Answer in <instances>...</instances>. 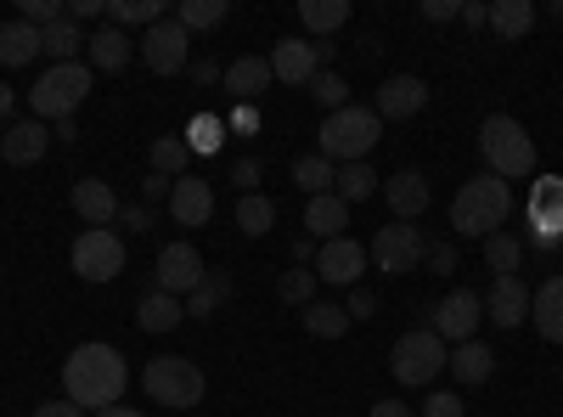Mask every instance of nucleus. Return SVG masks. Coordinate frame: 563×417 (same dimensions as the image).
<instances>
[{"mask_svg":"<svg viewBox=\"0 0 563 417\" xmlns=\"http://www.w3.org/2000/svg\"><path fill=\"white\" fill-rule=\"evenodd\" d=\"M124 389H130V366L113 344H79L63 361V395L79 411H108V406H119Z\"/></svg>","mask_w":563,"mask_h":417,"instance_id":"nucleus-1","label":"nucleus"},{"mask_svg":"<svg viewBox=\"0 0 563 417\" xmlns=\"http://www.w3.org/2000/svg\"><path fill=\"white\" fill-rule=\"evenodd\" d=\"M507 220H512V187L501 175H467L462 180V193H456V204H451V231L456 238H496V231H507Z\"/></svg>","mask_w":563,"mask_h":417,"instance_id":"nucleus-2","label":"nucleus"},{"mask_svg":"<svg viewBox=\"0 0 563 417\" xmlns=\"http://www.w3.org/2000/svg\"><path fill=\"white\" fill-rule=\"evenodd\" d=\"M378 135H384V119L378 108H339V113H327V124L316 130V153L327 164H366V153L378 147Z\"/></svg>","mask_w":563,"mask_h":417,"instance_id":"nucleus-3","label":"nucleus"},{"mask_svg":"<svg viewBox=\"0 0 563 417\" xmlns=\"http://www.w3.org/2000/svg\"><path fill=\"white\" fill-rule=\"evenodd\" d=\"M479 153H485L490 175H501V180L536 175V142H530V130L519 119H507V113H490L479 124Z\"/></svg>","mask_w":563,"mask_h":417,"instance_id":"nucleus-4","label":"nucleus"},{"mask_svg":"<svg viewBox=\"0 0 563 417\" xmlns=\"http://www.w3.org/2000/svg\"><path fill=\"white\" fill-rule=\"evenodd\" d=\"M90 63H52L40 74V85L29 90V108L40 119H74V108L90 97Z\"/></svg>","mask_w":563,"mask_h":417,"instance_id":"nucleus-5","label":"nucleus"},{"mask_svg":"<svg viewBox=\"0 0 563 417\" xmlns=\"http://www.w3.org/2000/svg\"><path fill=\"white\" fill-rule=\"evenodd\" d=\"M141 389H147L158 406H169V411H192L209 384H203V373H198V361L158 355V361H147V373H141Z\"/></svg>","mask_w":563,"mask_h":417,"instance_id":"nucleus-6","label":"nucleus"},{"mask_svg":"<svg viewBox=\"0 0 563 417\" xmlns=\"http://www.w3.org/2000/svg\"><path fill=\"white\" fill-rule=\"evenodd\" d=\"M440 366H445V339H440L434 328H417V333H400V339H395V355H389L395 384L422 389V384L440 378Z\"/></svg>","mask_w":563,"mask_h":417,"instance_id":"nucleus-7","label":"nucleus"},{"mask_svg":"<svg viewBox=\"0 0 563 417\" xmlns=\"http://www.w3.org/2000/svg\"><path fill=\"white\" fill-rule=\"evenodd\" d=\"M422 254H429V238H422V226H411V220L372 231V265L384 276H411L422 265Z\"/></svg>","mask_w":563,"mask_h":417,"instance_id":"nucleus-8","label":"nucleus"},{"mask_svg":"<svg viewBox=\"0 0 563 417\" xmlns=\"http://www.w3.org/2000/svg\"><path fill=\"white\" fill-rule=\"evenodd\" d=\"M525 215H530L525 243L541 249V254H552V249L563 243V175H541V180H536Z\"/></svg>","mask_w":563,"mask_h":417,"instance_id":"nucleus-9","label":"nucleus"},{"mask_svg":"<svg viewBox=\"0 0 563 417\" xmlns=\"http://www.w3.org/2000/svg\"><path fill=\"white\" fill-rule=\"evenodd\" d=\"M74 271L85 276V283H113V276L124 271V238L119 231H79L74 238Z\"/></svg>","mask_w":563,"mask_h":417,"instance_id":"nucleus-10","label":"nucleus"},{"mask_svg":"<svg viewBox=\"0 0 563 417\" xmlns=\"http://www.w3.org/2000/svg\"><path fill=\"white\" fill-rule=\"evenodd\" d=\"M479 321H485V299L474 288H451L440 305H429V328L451 344H467L479 333Z\"/></svg>","mask_w":563,"mask_h":417,"instance_id":"nucleus-11","label":"nucleus"},{"mask_svg":"<svg viewBox=\"0 0 563 417\" xmlns=\"http://www.w3.org/2000/svg\"><path fill=\"white\" fill-rule=\"evenodd\" d=\"M327 63H333V45H327V40H282L276 52H271V79L310 85Z\"/></svg>","mask_w":563,"mask_h":417,"instance_id":"nucleus-12","label":"nucleus"},{"mask_svg":"<svg viewBox=\"0 0 563 417\" xmlns=\"http://www.w3.org/2000/svg\"><path fill=\"white\" fill-rule=\"evenodd\" d=\"M135 52L147 57V68H153V74H180L186 63H192V34H186L175 18H169V23L158 18V23L147 29V40L135 45Z\"/></svg>","mask_w":563,"mask_h":417,"instance_id":"nucleus-13","label":"nucleus"},{"mask_svg":"<svg viewBox=\"0 0 563 417\" xmlns=\"http://www.w3.org/2000/svg\"><path fill=\"white\" fill-rule=\"evenodd\" d=\"M316 283H333V288H361V271H366V243L355 238H333L316 249Z\"/></svg>","mask_w":563,"mask_h":417,"instance_id":"nucleus-14","label":"nucleus"},{"mask_svg":"<svg viewBox=\"0 0 563 417\" xmlns=\"http://www.w3.org/2000/svg\"><path fill=\"white\" fill-rule=\"evenodd\" d=\"M203 254L192 249V243H169L164 254H158V294H192L198 283H203Z\"/></svg>","mask_w":563,"mask_h":417,"instance_id":"nucleus-15","label":"nucleus"},{"mask_svg":"<svg viewBox=\"0 0 563 417\" xmlns=\"http://www.w3.org/2000/svg\"><path fill=\"white\" fill-rule=\"evenodd\" d=\"M485 321H496L501 333H512V328H525V321H530V288L519 283V276H496V283H490Z\"/></svg>","mask_w":563,"mask_h":417,"instance_id":"nucleus-16","label":"nucleus"},{"mask_svg":"<svg viewBox=\"0 0 563 417\" xmlns=\"http://www.w3.org/2000/svg\"><path fill=\"white\" fill-rule=\"evenodd\" d=\"M384 198H389L395 220H422L429 204H434V187H429V175H422V169H400V175L384 180Z\"/></svg>","mask_w":563,"mask_h":417,"instance_id":"nucleus-17","label":"nucleus"},{"mask_svg":"<svg viewBox=\"0 0 563 417\" xmlns=\"http://www.w3.org/2000/svg\"><path fill=\"white\" fill-rule=\"evenodd\" d=\"M169 215H175V226H209V215H214V187L203 175H180L175 187H169Z\"/></svg>","mask_w":563,"mask_h":417,"instance_id":"nucleus-18","label":"nucleus"},{"mask_svg":"<svg viewBox=\"0 0 563 417\" xmlns=\"http://www.w3.org/2000/svg\"><path fill=\"white\" fill-rule=\"evenodd\" d=\"M422 108H429V85L417 74H389L378 85V119H417Z\"/></svg>","mask_w":563,"mask_h":417,"instance_id":"nucleus-19","label":"nucleus"},{"mask_svg":"<svg viewBox=\"0 0 563 417\" xmlns=\"http://www.w3.org/2000/svg\"><path fill=\"white\" fill-rule=\"evenodd\" d=\"M130 57H135V40H130L124 29H113V23H102L97 34L85 40L90 74H119V68H130Z\"/></svg>","mask_w":563,"mask_h":417,"instance_id":"nucleus-20","label":"nucleus"},{"mask_svg":"<svg viewBox=\"0 0 563 417\" xmlns=\"http://www.w3.org/2000/svg\"><path fill=\"white\" fill-rule=\"evenodd\" d=\"M74 215L90 226V231H108V226H119V193L108 187V180H79L74 187Z\"/></svg>","mask_w":563,"mask_h":417,"instance_id":"nucleus-21","label":"nucleus"},{"mask_svg":"<svg viewBox=\"0 0 563 417\" xmlns=\"http://www.w3.org/2000/svg\"><path fill=\"white\" fill-rule=\"evenodd\" d=\"M350 204L339 198V193H321V198H310L305 204V238H316V243H333V238H350Z\"/></svg>","mask_w":563,"mask_h":417,"instance_id":"nucleus-22","label":"nucleus"},{"mask_svg":"<svg viewBox=\"0 0 563 417\" xmlns=\"http://www.w3.org/2000/svg\"><path fill=\"white\" fill-rule=\"evenodd\" d=\"M45 147H52V130H45L40 119H18L7 135H0V158H7V164H40L45 158Z\"/></svg>","mask_w":563,"mask_h":417,"instance_id":"nucleus-23","label":"nucleus"},{"mask_svg":"<svg viewBox=\"0 0 563 417\" xmlns=\"http://www.w3.org/2000/svg\"><path fill=\"white\" fill-rule=\"evenodd\" d=\"M530 321L547 344H563V276H547V283L530 294Z\"/></svg>","mask_w":563,"mask_h":417,"instance_id":"nucleus-24","label":"nucleus"},{"mask_svg":"<svg viewBox=\"0 0 563 417\" xmlns=\"http://www.w3.org/2000/svg\"><path fill=\"white\" fill-rule=\"evenodd\" d=\"M445 366L456 373V384H490V373H496V350L490 344H479V339H467V344H456L451 355H445Z\"/></svg>","mask_w":563,"mask_h":417,"instance_id":"nucleus-25","label":"nucleus"},{"mask_svg":"<svg viewBox=\"0 0 563 417\" xmlns=\"http://www.w3.org/2000/svg\"><path fill=\"white\" fill-rule=\"evenodd\" d=\"M225 90L238 102H260L265 90H271V57H238V63H225Z\"/></svg>","mask_w":563,"mask_h":417,"instance_id":"nucleus-26","label":"nucleus"},{"mask_svg":"<svg viewBox=\"0 0 563 417\" xmlns=\"http://www.w3.org/2000/svg\"><path fill=\"white\" fill-rule=\"evenodd\" d=\"M135 321H141V333H175L180 321H186V305L175 299V294H141V305H135Z\"/></svg>","mask_w":563,"mask_h":417,"instance_id":"nucleus-27","label":"nucleus"},{"mask_svg":"<svg viewBox=\"0 0 563 417\" xmlns=\"http://www.w3.org/2000/svg\"><path fill=\"white\" fill-rule=\"evenodd\" d=\"M45 52V45H40V29L34 23H0V63H7V68H23V63H34Z\"/></svg>","mask_w":563,"mask_h":417,"instance_id":"nucleus-28","label":"nucleus"},{"mask_svg":"<svg viewBox=\"0 0 563 417\" xmlns=\"http://www.w3.org/2000/svg\"><path fill=\"white\" fill-rule=\"evenodd\" d=\"M231 288H238V283H231L225 271H203V283L186 294V316H192V321H209V316L231 299Z\"/></svg>","mask_w":563,"mask_h":417,"instance_id":"nucleus-29","label":"nucleus"},{"mask_svg":"<svg viewBox=\"0 0 563 417\" xmlns=\"http://www.w3.org/2000/svg\"><path fill=\"white\" fill-rule=\"evenodd\" d=\"M305 333H310V339H344V333H350V310L333 305V299L305 305Z\"/></svg>","mask_w":563,"mask_h":417,"instance_id":"nucleus-30","label":"nucleus"},{"mask_svg":"<svg viewBox=\"0 0 563 417\" xmlns=\"http://www.w3.org/2000/svg\"><path fill=\"white\" fill-rule=\"evenodd\" d=\"M490 29L501 40H525L536 29V7H530V0H496V7H490Z\"/></svg>","mask_w":563,"mask_h":417,"instance_id":"nucleus-31","label":"nucleus"},{"mask_svg":"<svg viewBox=\"0 0 563 417\" xmlns=\"http://www.w3.org/2000/svg\"><path fill=\"white\" fill-rule=\"evenodd\" d=\"M40 45H45V57H52V63H79L85 34H79L74 18H63V23H52V29H40Z\"/></svg>","mask_w":563,"mask_h":417,"instance_id":"nucleus-32","label":"nucleus"},{"mask_svg":"<svg viewBox=\"0 0 563 417\" xmlns=\"http://www.w3.org/2000/svg\"><path fill=\"white\" fill-rule=\"evenodd\" d=\"M333 180H339V164H327L321 153H310V158H294V187H299L305 198L333 193Z\"/></svg>","mask_w":563,"mask_h":417,"instance_id":"nucleus-33","label":"nucleus"},{"mask_svg":"<svg viewBox=\"0 0 563 417\" xmlns=\"http://www.w3.org/2000/svg\"><path fill=\"white\" fill-rule=\"evenodd\" d=\"M147 158H153V175H169V180L192 175V153H186V142H180V135H158Z\"/></svg>","mask_w":563,"mask_h":417,"instance_id":"nucleus-34","label":"nucleus"},{"mask_svg":"<svg viewBox=\"0 0 563 417\" xmlns=\"http://www.w3.org/2000/svg\"><path fill=\"white\" fill-rule=\"evenodd\" d=\"M225 0H180V7H175V23L186 29V34H198V29H220L225 23Z\"/></svg>","mask_w":563,"mask_h":417,"instance_id":"nucleus-35","label":"nucleus"},{"mask_svg":"<svg viewBox=\"0 0 563 417\" xmlns=\"http://www.w3.org/2000/svg\"><path fill=\"white\" fill-rule=\"evenodd\" d=\"M299 18H305V29H316V34H339V29L350 23V0H305Z\"/></svg>","mask_w":563,"mask_h":417,"instance_id":"nucleus-36","label":"nucleus"},{"mask_svg":"<svg viewBox=\"0 0 563 417\" xmlns=\"http://www.w3.org/2000/svg\"><path fill=\"white\" fill-rule=\"evenodd\" d=\"M271 226H276V204H271L265 193L238 198V231H243V238H265Z\"/></svg>","mask_w":563,"mask_h":417,"instance_id":"nucleus-37","label":"nucleus"},{"mask_svg":"<svg viewBox=\"0 0 563 417\" xmlns=\"http://www.w3.org/2000/svg\"><path fill=\"white\" fill-rule=\"evenodd\" d=\"M485 260L496 276H512L525 260V238H512V231H496V238H485Z\"/></svg>","mask_w":563,"mask_h":417,"instance_id":"nucleus-38","label":"nucleus"},{"mask_svg":"<svg viewBox=\"0 0 563 417\" xmlns=\"http://www.w3.org/2000/svg\"><path fill=\"white\" fill-rule=\"evenodd\" d=\"M305 90H310V97H316V102H321L327 113L350 108V79H344V74H333V68H321V74H316V79H310Z\"/></svg>","mask_w":563,"mask_h":417,"instance_id":"nucleus-39","label":"nucleus"},{"mask_svg":"<svg viewBox=\"0 0 563 417\" xmlns=\"http://www.w3.org/2000/svg\"><path fill=\"white\" fill-rule=\"evenodd\" d=\"M372 187H378L372 164H344V169H339V180H333V193H339L344 204H366V198H372Z\"/></svg>","mask_w":563,"mask_h":417,"instance_id":"nucleus-40","label":"nucleus"},{"mask_svg":"<svg viewBox=\"0 0 563 417\" xmlns=\"http://www.w3.org/2000/svg\"><path fill=\"white\" fill-rule=\"evenodd\" d=\"M316 271H305V265H294V271H282V283H276V294H282V305H316Z\"/></svg>","mask_w":563,"mask_h":417,"instance_id":"nucleus-41","label":"nucleus"},{"mask_svg":"<svg viewBox=\"0 0 563 417\" xmlns=\"http://www.w3.org/2000/svg\"><path fill=\"white\" fill-rule=\"evenodd\" d=\"M158 12H164L158 0H108V23H113V29H124V23H147V29H153Z\"/></svg>","mask_w":563,"mask_h":417,"instance_id":"nucleus-42","label":"nucleus"},{"mask_svg":"<svg viewBox=\"0 0 563 417\" xmlns=\"http://www.w3.org/2000/svg\"><path fill=\"white\" fill-rule=\"evenodd\" d=\"M220 130H225V124H220L214 113H198L192 130H186L180 142H186V153H220Z\"/></svg>","mask_w":563,"mask_h":417,"instance_id":"nucleus-43","label":"nucleus"},{"mask_svg":"<svg viewBox=\"0 0 563 417\" xmlns=\"http://www.w3.org/2000/svg\"><path fill=\"white\" fill-rule=\"evenodd\" d=\"M63 18H68L63 0H23V23H34V29H52Z\"/></svg>","mask_w":563,"mask_h":417,"instance_id":"nucleus-44","label":"nucleus"},{"mask_svg":"<svg viewBox=\"0 0 563 417\" xmlns=\"http://www.w3.org/2000/svg\"><path fill=\"white\" fill-rule=\"evenodd\" d=\"M462 411H467V406H462V395H445V389H440V395H429V400L417 406V417H462Z\"/></svg>","mask_w":563,"mask_h":417,"instance_id":"nucleus-45","label":"nucleus"},{"mask_svg":"<svg viewBox=\"0 0 563 417\" xmlns=\"http://www.w3.org/2000/svg\"><path fill=\"white\" fill-rule=\"evenodd\" d=\"M422 265H429L434 276H451V271H456V249H451V243H429V254H422Z\"/></svg>","mask_w":563,"mask_h":417,"instance_id":"nucleus-46","label":"nucleus"},{"mask_svg":"<svg viewBox=\"0 0 563 417\" xmlns=\"http://www.w3.org/2000/svg\"><path fill=\"white\" fill-rule=\"evenodd\" d=\"M260 175H265V164H260V158H238V169H231V180H238V193H243V198L260 187Z\"/></svg>","mask_w":563,"mask_h":417,"instance_id":"nucleus-47","label":"nucleus"},{"mask_svg":"<svg viewBox=\"0 0 563 417\" xmlns=\"http://www.w3.org/2000/svg\"><path fill=\"white\" fill-rule=\"evenodd\" d=\"M119 226L124 231H153V209L147 204H119Z\"/></svg>","mask_w":563,"mask_h":417,"instance_id":"nucleus-48","label":"nucleus"},{"mask_svg":"<svg viewBox=\"0 0 563 417\" xmlns=\"http://www.w3.org/2000/svg\"><path fill=\"white\" fill-rule=\"evenodd\" d=\"M169 187H175V180L169 175H147V180H141V204H169Z\"/></svg>","mask_w":563,"mask_h":417,"instance_id":"nucleus-49","label":"nucleus"},{"mask_svg":"<svg viewBox=\"0 0 563 417\" xmlns=\"http://www.w3.org/2000/svg\"><path fill=\"white\" fill-rule=\"evenodd\" d=\"M344 310H350V321H372V316H378V299H372L366 288H350V305Z\"/></svg>","mask_w":563,"mask_h":417,"instance_id":"nucleus-50","label":"nucleus"},{"mask_svg":"<svg viewBox=\"0 0 563 417\" xmlns=\"http://www.w3.org/2000/svg\"><path fill=\"white\" fill-rule=\"evenodd\" d=\"M231 130H238V135H254L260 130V113H254V102H238V108H231V119H225Z\"/></svg>","mask_w":563,"mask_h":417,"instance_id":"nucleus-51","label":"nucleus"},{"mask_svg":"<svg viewBox=\"0 0 563 417\" xmlns=\"http://www.w3.org/2000/svg\"><path fill=\"white\" fill-rule=\"evenodd\" d=\"M462 12V0H422V18H429V23H451Z\"/></svg>","mask_w":563,"mask_h":417,"instance_id":"nucleus-52","label":"nucleus"},{"mask_svg":"<svg viewBox=\"0 0 563 417\" xmlns=\"http://www.w3.org/2000/svg\"><path fill=\"white\" fill-rule=\"evenodd\" d=\"M220 79H225V68H220L214 57H198V63H192V85L209 90V85H220Z\"/></svg>","mask_w":563,"mask_h":417,"instance_id":"nucleus-53","label":"nucleus"},{"mask_svg":"<svg viewBox=\"0 0 563 417\" xmlns=\"http://www.w3.org/2000/svg\"><path fill=\"white\" fill-rule=\"evenodd\" d=\"M68 18H74V23H90V18H108V0H74V7H68Z\"/></svg>","mask_w":563,"mask_h":417,"instance_id":"nucleus-54","label":"nucleus"},{"mask_svg":"<svg viewBox=\"0 0 563 417\" xmlns=\"http://www.w3.org/2000/svg\"><path fill=\"white\" fill-rule=\"evenodd\" d=\"M467 29H485L490 23V7H479V0H462V12H456Z\"/></svg>","mask_w":563,"mask_h":417,"instance_id":"nucleus-55","label":"nucleus"},{"mask_svg":"<svg viewBox=\"0 0 563 417\" xmlns=\"http://www.w3.org/2000/svg\"><path fill=\"white\" fill-rule=\"evenodd\" d=\"M34 417H85V411L63 395V400H45V406H34Z\"/></svg>","mask_w":563,"mask_h":417,"instance_id":"nucleus-56","label":"nucleus"},{"mask_svg":"<svg viewBox=\"0 0 563 417\" xmlns=\"http://www.w3.org/2000/svg\"><path fill=\"white\" fill-rule=\"evenodd\" d=\"M372 417H417V406H406V400H372Z\"/></svg>","mask_w":563,"mask_h":417,"instance_id":"nucleus-57","label":"nucleus"},{"mask_svg":"<svg viewBox=\"0 0 563 417\" xmlns=\"http://www.w3.org/2000/svg\"><path fill=\"white\" fill-rule=\"evenodd\" d=\"M316 249H321L316 238H299V243H294V265H305V271H310V265H316Z\"/></svg>","mask_w":563,"mask_h":417,"instance_id":"nucleus-58","label":"nucleus"},{"mask_svg":"<svg viewBox=\"0 0 563 417\" xmlns=\"http://www.w3.org/2000/svg\"><path fill=\"white\" fill-rule=\"evenodd\" d=\"M12 102H18V90H12V85H0V119H12Z\"/></svg>","mask_w":563,"mask_h":417,"instance_id":"nucleus-59","label":"nucleus"},{"mask_svg":"<svg viewBox=\"0 0 563 417\" xmlns=\"http://www.w3.org/2000/svg\"><path fill=\"white\" fill-rule=\"evenodd\" d=\"M57 142H79V124L74 119H57Z\"/></svg>","mask_w":563,"mask_h":417,"instance_id":"nucleus-60","label":"nucleus"},{"mask_svg":"<svg viewBox=\"0 0 563 417\" xmlns=\"http://www.w3.org/2000/svg\"><path fill=\"white\" fill-rule=\"evenodd\" d=\"M97 417H147V411H135V406H108V411H97Z\"/></svg>","mask_w":563,"mask_h":417,"instance_id":"nucleus-61","label":"nucleus"}]
</instances>
